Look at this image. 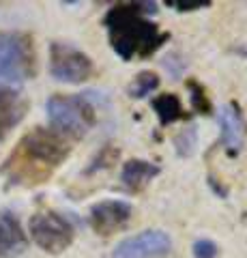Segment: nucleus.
<instances>
[{
	"instance_id": "f257e3e1",
	"label": "nucleus",
	"mask_w": 247,
	"mask_h": 258,
	"mask_svg": "<svg viewBox=\"0 0 247 258\" xmlns=\"http://www.w3.org/2000/svg\"><path fill=\"white\" fill-rule=\"evenodd\" d=\"M146 13H157L155 3H121L114 5L103 18L110 45L123 60L148 58L168 41V32H161Z\"/></svg>"
},
{
	"instance_id": "f03ea898",
	"label": "nucleus",
	"mask_w": 247,
	"mask_h": 258,
	"mask_svg": "<svg viewBox=\"0 0 247 258\" xmlns=\"http://www.w3.org/2000/svg\"><path fill=\"white\" fill-rule=\"evenodd\" d=\"M69 142L54 129L35 127L18 142L3 166V174L11 185H37L50 179L54 168L69 155Z\"/></svg>"
},
{
	"instance_id": "7ed1b4c3",
	"label": "nucleus",
	"mask_w": 247,
	"mask_h": 258,
	"mask_svg": "<svg viewBox=\"0 0 247 258\" xmlns=\"http://www.w3.org/2000/svg\"><path fill=\"white\" fill-rule=\"evenodd\" d=\"M45 108L54 132L69 138H82L97 120L86 95H52Z\"/></svg>"
},
{
	"instance_id": "20e7f679",
	"label": "nucleus",
	"mask_w": 247,
	"mask_h": 258,
	"mask_svg": "<svg viewBox=\"0 0 247 258\" xmlns=\"http://www.w3.org/2000/svg\"><path fill=\"white\" fill-rule=\"evenodd\" d=\"M37 71L33 39L26 32H0V82L30 80Z\"/></svg>"
},
{
	"instance_id": "39448f33",
	"label": "nucleus",
	"mask_w": 247,
	"mask_h": 258,
	"mask_svg": "<svg viewBox=\"0 0 247 258\" xmlns=\"http://www.w3.org/2000/svg\"><path fill=\"white\" fill-rule=\"evenodd\" d=\"M30 237L35 243L50 254H60L73 243V226L67 217L54 211H41L30 217Z\"/></svg>"
},
{
	"instance_id": "423d86ee",
	"label": "nucleus",
	"mask_w": 247,
	"mask_h": 258,
	"mask_svg": "<svg viewBox=\"0 0 247 258\" xmlns=\"http://www.w3.org/2000/svg\"><path fill=\"white\" fill-rule=\"evenodd\" d=\"M50 74L58 82L79 84L93 76V60L73 45L54 41L50 45Z\"/></svg>"
},
{
	"instance_id": "0eeeda50",
	"label": "nucleus",
	"mask_w": 247,
	"mask_h": 258,
	"mask_svg": "<svg viewBox=\"0 0 247 258\" xmlns=\"http://www.w3.org/2000/svg\"><path fill=\"white\" fill-rule=\"evenodd\" d=\"M172 247V239L163 230H144L123 239L114 247V258H159Z\"/></svg>"
},
{
	"instance_id": "6e6552de",
	"label": "nucleus",
	"mask_w": 247,
	"mask_h": 258,
	"mask_svg": "<svg viewBox=\"0 0 247 258\" xmlns=\"http://www.w3.org/2000/svg\"><path fill=\"white\" fill-rule=\"evenodd\" d=\"M131 215H133V209L129 203H123V200H103V203H97L91 207L89 222L97 235L110 237L116 230H123L129 224Z\"/></svg>"
},
{
	"instance_id": "1a4fd4ad",
	"label": "nucleus",
	"mask_w": 247,
	"mask_h": 258,
	"mask_svg": "<svg viewBox=\"0 0 247 258\" xmlns=\"http://www.w3.org/2000/svg\"><path fill=\"white\" fill-rule=\"evenodd\" d=\"M28 247L20 220L11 211L0 213V258H15Z\"/></svg>"
},
{
	"instance_id": "9d476101",
	"label": "nucleus",
	"mask_w": 247,
	"mask_h": 258,
	"mask_svg": "<svg viewBox=\"0 0 247 258\" xmlns=\"http://www.w3.org/2000/svg\"><path fill=\"white\" fill-rule=\"evenodd\" d=\"M26 110H28V101L18 91L0 88V142L26 116Z\"/></svg>"
},
{
	"instance_id": "9b49d317",
	"label": "nucleus",
	"mask_w": 247,
	"mask_h": 258,
	"mask_svg": "<svg viewBox=\"0 0 247 258\" xmlns=\"http://www.w3.org/2000/svg\"><path fill=\"white\" fill-rule=\"evenodd\" d=\"M217 120L221 127V142L226 144V149L230 155L238 153L243 144V118L238 112L236 103H226L217 112Z\"/></svg>"
},
{
	"instance_id": "f8f14e48",
	"label": "nucleus",
	"mask_w": 247,
	"mask_h": 258,
	"mask_svg": "<svg viewBox=\"0 0 247 258\" xmlns=\"http://www.w3.org/2000/svg\"><path fill=\"white\" fill-rule=\"evenodd\" d=\"M157 174H159L157 164H150V161H144V159H129L123 166L121 181L129 191H140V189H144V185L150 179H155Z\"/></svg>"
},
{
	"instance_id": "ddd939ff",
	"label": "nucleus",
	"mask_w": 247,
	"mask_h": 258,
	"mask_svg": "<svg viewBox=\"0 0 247 258\" xmlns=\"http://www.w3.org/2000/svg\"><path fill=\"white\" fill-rule=\"evenodd\" d=\"M153 110H155V114L159 118V123H161L163 127L177 123V120L187 116L185 110H183V103L179 99V95H174V93H163V95L155 97Z\"/></svg>"
},
{
	"instance_id": "4468645a",
	"label": "nucleus",
	"mask_w": 247,
	"mask_h": 258,
	"mask_svg": "<svg viewBox=\"0 0 247 258\" xmlns=\"http://www.w3.org/2000/svg\"><path fill=\"white\" fill-rule=\"evenodd\" d=\"M157 86H159V76L155 71H140L127 91H129V97H133V99H142L148 93H153Z\"/></svg>"
},
{
	"instance_id": "2eb2a0df",
	"label": "nucleus",
	"mask_w": 247,
	"mask_h": 258,
	"mask_svg": "<svg viewBox=\"0 0 247 258\" xmlns=\"http://www.w3.org/2000/svg\"><path fill=\"white\" fill-rule=\"evenodd\" d=\"M187 88H189V93H191V106H194V110L200 112V114H211L213 106H211V99H209V95H206L204 86L198 84L196 80H189Z\"/></svg>"
},
{
	"instance_id": "dca6fc26",
	"label": "nucleus",
	"mask_w": 247,
	"mask_h": 258,
	"mask_svg": "<svg viewBox=\"0 0 247 258\" xmlns=\"http://www.w3.org/2000/svg\"><path fill=\"white\" fill-rule=\"evenodd\" d=\"M116 157H118V151L114 149V147H110V144H106L97 155H95V159H93V164L86 168V172H95V170H103V168H110L116 161Z\"/></svg>"
},
{
	"instance_id": "f3484780",
	"label": "nucleus",
	"mask_w": 247,
	"mask_h": 258,
	"mask_svg": "<svg viewBox=\"0 0 247 258\" xmlns=\"http://www.w3.org/2000/svg\"><path fill=\"white\" fill-rule=\"evenodd\" d=\"M174 144H177V151L179 155H191L196 147V129L189 127V129H183V132L174 138Z\"/></svg>"
},
{
	"instance_id": "a211bd4d",
	"label": "nucleus",
	"mask_w": 247,
	"mask_h": 258,
	"mask_svg": "<svg viewBox=\"0 0 247 258\" xmlns=\"http://www.w3.org/2000/svg\"><path fill=\"white\" fill-rule=\"evenodd\" d=\"M194 256L196 258H215L217 256V245L209 239H200L194 243Z\"/></svg>"
},
{
	"instance_id": "6ab92c4d",
	"label": "nucleus",
	"mask_w": 247,
	"mask_h": 258,
	"mask_svg": "<svg viewBox=\"0 0 247 258\" xmlns=\"http://www.w3.org/2000/svg\"><path fill=\"white\" fill-rule=\"evenodd\" d=\"M166 5L172 7V9H177V11H196V9H206V7H211L209 0H191V3H187V0H181V3L168 0Z\"/></svg>"
}]
</instances>
